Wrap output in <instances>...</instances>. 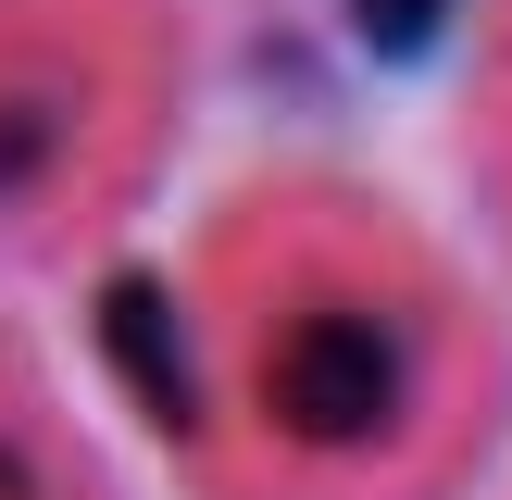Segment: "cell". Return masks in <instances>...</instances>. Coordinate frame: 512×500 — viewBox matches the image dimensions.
<instances>
[{"label":"cell","mask_w":512,"mask_h":500,"mask_svg":"<svg viewBox=\"0 0 512 500\" xmlns=\"http://www.w3.org/2000/svg\"><path fill=\"white\" fill-rule=\"evenodd\" d=\"M463 413V338L375 238L313 250L250 338V425L300 488H388L438 463Z\"/></svg>","instance_id":"1"}]
</instances>
